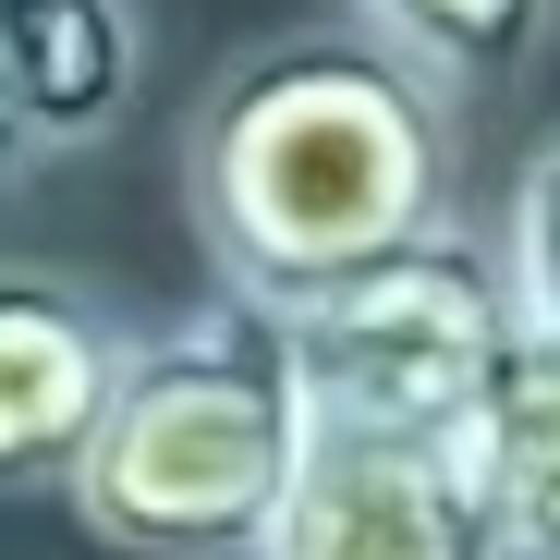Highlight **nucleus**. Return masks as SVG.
<instances>
[{
	"instance_id": "nucleus-6",
	"label": "nucleus",
	"mask_w": 560,
	"mask_h": 560,
	"mask_svg": "<svg viewBox=\"0 0 560 560\" xmlns=\"http://www.w3.org/2000/svg\"><path fill=\"white\" fill-rule=\"evenodd\" d=\"M147 85L135 0H0V183L110 147Z\"/></svg>"
},
{
	"instance_id": "nucleus-3",
	"label": "nucleus",
	"mask_w": 560,
	"mask_h": 560,
	"mask_svg": "<svg viewBox=\"0 0 560 560\" xmlns=\"http://www.w3.org/2000/svg\"><path fill=\"white\" fill-rule=\"evenodd\" d=\"M512 329H524L512 244H476L463 220L293 305V353H305L317 415L439 427V439H476V415H488V378H500Z\"/></svg>"
},
{
	"instance_id": "nucleus-8",
	"label": "nucleus",
	"mask_w": 560,
	"mask_h": 560,
	"mask_svg": "<svg viewBox=\"0 0 560 560\" xmlns=\"http://www.w3.org/2000/svg\"><path fill=\"white\" fill-rule=\"evenodd\" d=\"M341 13L378 25L390 49H415L439 85H500L548 37V0H341Z\"/></svg>"
},
{
	"instance_id": "nucleus-7",
	"label": "nucleus",
	"mask_w": 560,
	"mask_h": 560,
	"mask_svg": "<svg viewBox=\"0 0 560 560\" xmlns=\"http://www.w3.org/2000/svg\"><path fill=\"white\" fill-rule=\"evenodd\" d=\"M476 463H488V500L512 524V560H560V317H536V305L488 378Z\"/></svg>"
},
{
	"instance_id": "nucleus-2",
	"label": "nucleus",
	"mask_w": 560,
	"mask_h": 560,
	"mask_svg": "<svg viewBox=\"0 0 560 560\" xmlns=\"http://www.w3.org/2000/svg\"><path fill=\"white\" fill-rule=\"evenodd\" d=\"M305 439H317V390L293 317L208 280V305L135 341V378L73 476V512L98 548L135 560H256L305 476Z\"/></svg>"
},
{
	"instance_id": "nucleus-9",
	"label": "nucleus",
	"mask_w": 560,
	"mask_h": 560,
	"mask_svg": "<svg viewBox=\"0 0 560 560\" xmlns=\"http://www.w3.org/2000/svg\"><path fill=\"white\" fill-rule=\"evenodd\" d=\"M512 280H524V305L536 317H560V135L524 159V183H512Z\"/></svg>"
},
{
	"instance_id": "nucleus-5",
	"label": "nucleus",
	"mask_w": 560,
	"mask_h": 560,
	"mask_svg": "<svg viewBox=\"0 0 560 560\" xmlns=\"http://www.w3.org/2000/svg\"><path fill=\"white\" fill-rule=\"evenodd\" d=\"M135 317L73 268H37V256H0V500H37L85 476L122 378H135Z\"/></svg>"
},
{
	"instance_id": "nucleus-4",
	"label": "nucleus",
	"mask_w": 560,
	"mask_h": 560,
	"mask_svg": "<svg viewBox=\"0 0 560 560\" xmlns=\"http://www.w3.org/2000/svg\"><path fill=\"white\" fill-rule=\"evenodd\" d=\"M256 560H512V524L488 500L476 439L317 415L305 476Z\"/></svg>"
},
{
	"instance_id": "nucleus-1",
	"label": "nucleus",
	"mask_w": 560,
	"mask_h": 560,
	"mask_svg": "<svg viewBox=\"0 0 560 560\" xmlns=\"http://www.w3.org/2000/svg\"><path fill=\"white\" fill-rule=\"evenodd\" d=\"M183 208L220 293L293 317L329 280L451 232V85L353 13L293 25L196 98Z\"/></svg>"
}]
</instances>
